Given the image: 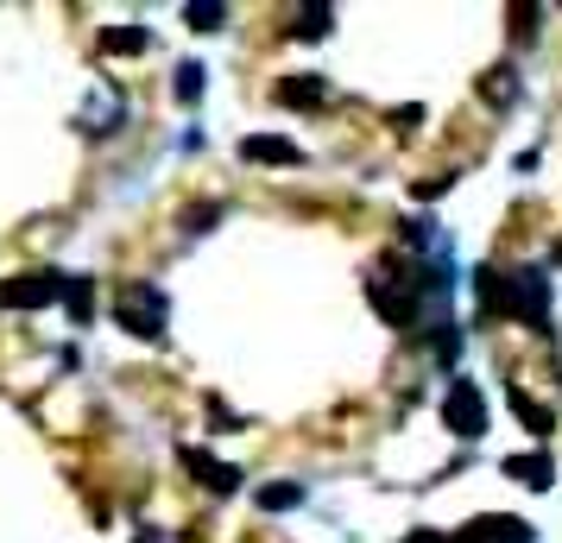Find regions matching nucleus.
Returning a JSON list of instances; mask_svg holds the SVG:
<instances>
[{"instance_id":"9b49d317","label":"nucleus","mask_w":562,"mask_h":543,"mask_svg":"<svg viewBox=\"0 0 562 543\" xmlns=\"http://www.w3.org/2000/svg\"><path fill=\"white\" fill-rule=\"evenodd\" d=\"M310 493H304V480H266V487L254 493V506L259 512H297Z\"/></svg>"},{"instance_id":"423d86ee","label":"nucleus","mask_w":562,"mask_h":543,"mask_svg":"<svg viewBox=\"0 0 562 543\" xmlns=\"http://www.w3.org/2000/svg\"><path fill=\"white\" fill-rule=\"evenodd\" d=\"M121 121H127L121 89H114V82H95V89H89V102H82V114H77V127L82 133H114Z\"/></svg>"},{"instance_id":"20e7f679","label":"nucleus","mask_w":562,"mask_h":543,"mask_svg":"<svg viewBox=\"0 0 562 543\" xmlns=\"http://www.w3.org/2000/svg\"><path fill=\"white\" fill-rule=\"evenodd\" d=\"M442 423H449V437L481 442L486 437V392L474 386V380L449 373V392H442Z\"/></svg>"},{"instance_id":"f8f14e48","label":"nucleus","mask_w":562,"mask_h":543,"mask_svg":"<svg viewBox=\"0 0 562 543\" xmlns=\"http://www.w3.org/2000/svg\"><path fill=\"white\" fill-rule=\"evenodd\" d=\"M506 405H512V417H518V423H525V430H531V437H550V411H543V405H537L531 392L506 386Z\"/></svg>"},{"instance_id":"aec40b11","label":"nucleus","mask_w":562,"mask_h":543,"mask_svg":"<svg viewBox=\"0 0 562 543\" xmlns=\"http://www.w3.org/2000/svg\"><path fill=\"white\" fill-rule=\"evenodd\" d=\"M405 543H461V538H449V531H436V524H417V531H405Z\"/></svg>"},{"instance_id":"4468645a","label":"nucleus","mask_w":562,"mask_h":543,"mask_svg":"<svg viewBox=\"0 0 562 543\" xmlns=\"http://www.w3.org/2000/svg\"><path fill=\"white\" fill-rule=\"evenodd\" d=\"M203 89H209V70H203V64H178V77H171V95H178L183 108H196V102H203Z\"/></svg>"},{"instance_id":"ddd939ff","label":"nucleus","mask_w":562,"mask_h":543,"mask_svg":"<svg viewBox=\"0 0 562 543\" xmlns=\"http://www.w3.org/2000/svg\"><path fill=\"white\" fill-rule=\"evenodd\" d=\"M102 52H108V57L153 52V32H146V26H108V32H102Z\"/></svg>"},{"instance_id":"9d476101","label":"nucleus","mask_w":562,"mask_h":543,"mask_svg":"<svg viewBox=\"0 0 562 543\" xmlns=\"http://www.w3.org/2000/svg\"><path fill=\"white\" fill-rule=\"evenodd\" d=\"M279 102H284V108H329V102H335V89H329L323 77H310V70H304V77L279 82Z\"/></svg>"},{"instance_id":"f03ea898","label":"nucleus","mask_w":562,"mask_h":543,"mask_svg":"<svg viewBox=\"0 0 562 543\" xmlns=\"http://www.w3.org/2000/svg\"><path fill=\"white\" fill-rule=\"evenodd\" d=\"M114 323L133 341H165V329H171V297L158 285H146V279H127V285L114 291Z\"/></svg>"},{"instance_id":"f257e3e1","label":"nucleus","mask_w":562,"mask_h":543,"mask_svg":"<svg viewBox=\"0 0 562 543\" xmlns=\"http://www.w3.org/2000/svg\"><path fill=\"white\" fill-rule=\"evenodd\" d=\"M486 316H512L537 336H550V272L543 265H481L474 272Z\"/></svg>"},{"instance_id":"f3484780","label":"nucleus","mask_w":562,"mask_h":543,"mask_svg":"<svg viewBox=\"0 0 562 543\" xmlns=\"http://www.w3.org/2000/svg\"><path fill=\"white\" fill-rule=\"evenodd\" d=\"M183 20H190L196 32H222V20H228V7H222V0H203V7H196V0H190V7H183Z\"/></svg>"},{"instance_id":"a211bd4d","label":"nucleus","mask_w":562,"mask_h":543,"mask_svg":"<svg viewBox=\"0 0 562 543\" xmlns=\"http://www.w3.org/2000/svg\"><path fill=\"white\" fill-rule=\"evenodd\" d=\"M64 304H70L77 323H89V310H95V304H89V279H70V297H64Z\"/></svg>"},{"instance_id":"dca6fc26","label":"nucleus","mask_w":562,"mask_h":543,"mask_svg":"<svg viewBox=\"0 0 562 543\" xmlns=\"http://www.w3.org/2000/svg\"><path fill=\"white\" fill-rule=\"evenodd\" d=\"M481 95L493 108H512V102H518V70H493V77L481 82Z\"/></svg>"},{"instance_id":"0eeeda50","label":"nucleus","mask_w":562,"mask_h":543,"mask_svg":"<svg viewBox=\"0 0 562 543\" xmlns=\"http://www.w3.org/2000/svg\"><path fill=\"white\" fill-rule=\"evenodd\" d=\"M178 462L190 467V474H196V480H203L209 493H234V487H240V467L215 462V455H209V449H196V442H183V449H178Z\"/></svg>"},{"instance_id":"6e6552de","label":"nucleus","mask_w":562,"mask_h":543,"mask_svg":"<svg viewBox=\"0 0 562 543\" xmlns=\"http://www.w3.org/2000/svg\"><path fill=\"white\" fill-rule=\"evenodd\" d=\"M240 158L247 165H304V146L284 139V133H247L240 139Z\"/></svg>"},{"instance_id":"7ed1b4c3","label":"nucleus","mask_w":562,"mask_h":543,"mask_svg":"<svg viewBox=\"0 0 562 543\" xmlns=\"http://www.w3.org/2000/svg\"><path fill=\"white\" fill-rule=\"evenodd\" d=\"M70 297V272H52V265H32V272H13L0 285V310H52Z\"/></svg>"},{"instance_id":"6ab92c4d","label":"nucleus","mask_w":562,"mask_h":543,"mask_svg":"<svg viewBox=\"0 0 562 543\" xmlns=\"http://www.w3.org/2000/svg\"><path fill=\"white\" fill-rule=\"evenodd\" d=\"M215 215H222V208L203 203V208H190V215H183V228H190V234H209V222H215Z\"/></svg>"},{"instance_id":"1a4fd4ad","label":"nucleus","mask_w":562,"mask_h":543,"mask_svg":"<svg viewBox=\"0 0 562 543\" xmlns=\"http://www.w3.org/2000/svg\"><path fill=\"white\" fill-rule=\"evenodd\" d=\"M506 480H518V487H531V493H550V487H557V462H550L543 449H537V455H512Z\"/></svg>"},{"instance_id":"2eb2a0df","label":"nucleus","mask_w":562,"mask_h":543,"mask_svg":"<svg viewBox=\"0 0 562 543\" xmlns=\"http://www.w3.org/2000/svg\"><path fill=\"white\" fill-rule=\"evenodd\" d=\"M329 26H335V7H304V13L291 20L297 38H329Z\"/></svg>"},{"instance_id":"39448f33","label":"nucleus","mask_w":562,"mask_h":543,"mask_svg":"<svg viewBox=\"0 0 562 543\" xmlns=\"http://www.w3.org/2000/svg\"><path fill=\"white\" fill-rule=\"evenodd\" d=\"M461 543H537V531L512 512H481L461 524Z\"/></svg>"}]
</instances>
